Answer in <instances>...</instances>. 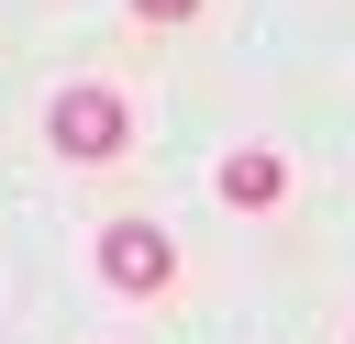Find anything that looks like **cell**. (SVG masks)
<instances>
[{"label":"cell","instance_id":"obj_1","mask_svg":"<svg viewBox=\"0 0 355 344\" xmlns=\"http://www.w3.org/2000/svg\"><path fill=\"white\" fill-rule=\"evenodd\" d=\"M44 133H55V155H78V166H111L122 155V100L100 89V78H78V89H55V111H44Z\"/></svg>","mask_w":355,"mask_h":344},{"label":"cell","instance_id":"obj_2","mask_svg":"<svg viewBox=\"0 0 355 344\" xmlns=\"http://www.w3.org/2000/svg\"><path fill=\"white\" fill-rule=\"evenodd\" d=\"M100 277H111L122 300H155V289L178 277V244H166L155 222H111V233H100Z\"/></svg>","mask_w":355,"mask_h":344},{"label":"cell","instance_id":"obj_3","mask_svg":"<svg viewBox=\"0 0 355 344\" xmlns=\"http://www.w3.org/2000/svg\"><path fill=\"white\" fill-rule=\"evenodd\" d=\"M222 200H233V211H277V200H288V155H277V144H233V155H222Z\"/></svg>","mask_w":355,"mask_h":344},{"label":"cell","instance_id":"obj_4","mask_svg":"<svg viewBox=\"0 0 355 344\" xmlns=\"http://www.w3.org/2000/svg\"><path fill=\"white\" fill-rule=\"evenodd\" d=\"M133 11H144V22H189L200 0H133Z\"/></svg>","mask_w":355,"mask_h":344}]
</instances>
